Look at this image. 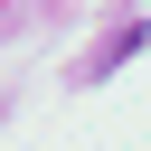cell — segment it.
Returning <instances> with one entry per match:
<instances>
[{
	"label": "cell",
	"instance_id": "6da1fadb",
	"mask_svg": "<svg viewBox=\"0 0 151 151\" xmlns=\"http://www.w3.org/2000/svg\"><path fill=\"white\" fill-rule=\"evenodd\" d=\"M142 38H151V28H113V47H104V57H94V66H85V76H113V66H123V57H132V47H142Z\"/></svg>",
	"mask_w": 151,
	"mask_h": 151
}]
</instances>
